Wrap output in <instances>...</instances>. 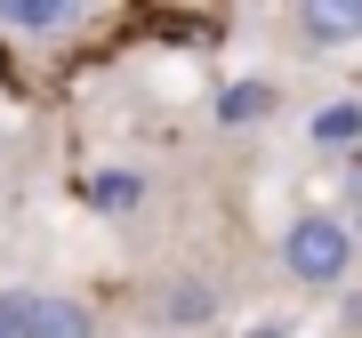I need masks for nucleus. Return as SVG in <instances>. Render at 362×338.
<instances>
[{
	"label": "nucleus",
	"instance_id": "nucleus-4",
	"mask_svg": "<svg viewBox=\"0 0 362 338\" xmlns=\"http://www.w3.org/2000/svg\"><path fill=\"white\" fill-rule=\"evenodd\" d=\"M209 314H218V290H209L202 274H177V282H161V322H177V330H202Z\"/></svg>",
	"mask_w": 362,
	"mask_h": 338
},
{
	"label": "nucleus",
	"instance_id": "nucleus-6",
	"mask_svg": "<svg viewBox=\"0 0 362 338\" xmlns=\"http://www.w3.org/2000/svg\"><path fill=\"white\" fill-rule=\"evenodd\" d=\"M73 0H0V25H16V33H65L73 25Z\"/></svg>",
	"mask_w": 362,
	"mask_h": 338
},
{
	"label": "nucleus",
	"instance_id": "nucleus-7",
	"mask_svg": "<svg viewBox=\"0 0 362 338\" xmlns=\"http://www.w3.org/2000/svg\"><path fill=\"white\" fill-rule=\"evenodd\" d=\"M258 113H274V81H233V89L218 97V121H226V129H250Z\"/></svg>",
	"mask_w": 362,
	"mask_h": 338
},
{
	"label": "nucleus",
	"instance_id": "nucleus-3",
	"mask_svg": "<svg viewBox=\"0 0 362 338\" xmlns=\"http://www.w3.org/2000/svg\"><path fill=\"white\" fill-rule=\"evenodd\" d=\"M25 338H97V314L81 306V298H33V314H25Z\"/></svg>",
	"mask_w": 362,
	"mask_h": 338
},
{
	"label": "nucleus",
	"instance_id": "nucleus-10",
	"mask_svg": "<svg viewBox=\"0 0 362 338\" xmlns=\"http://www.w3.org/2000/svg\"><path fill=\"white\" fill-rule=\"evenodd\" d=\"M242 338H290V330H274V322H258V330H242Z\"/></svg>",
	"mask_w": 362,
	"mask_h": 338
},
{
	"label": "nucleus",
	"instance_id": "nucleus-1",
	"mask_svg": "<svg viewBox=\"0 0 362 338\" xmlns=\"http://www.w3.org/2000/svg\"><path fill=\"white\" fill-rule=\"evenodd\" d=\"M346 266H354V234L338 218H322V209L290 218V234H282V274H290V282L330 290V282H346Z\"/></svg>",
	"mask_w": 362,
	"mask_h": 338
},
{
	"label": "nucleus",
	"instance_id": "nucleus-5",
	"mask_svg": "<svg viewBox=\"0 0 362 338\" xmlns=\"http://www.w3.org/2000/svg\"><path fill=\"white\" fill-rule=\"evenodd\" d=\"M81 194H89V209H105V218H129V209L145 202V177H137V169H97Z\"/></svg>",
	"mask_w": 362,
	"mask_h": 338
},
{
	"label": "nucleus",
	"instance_id": "nucleus-9",
	"mask_svg": "<svg viewBox=\"0 0 362 338\" xmlns=\"http://www.w3.org/2000/svg\"><path fill=\"white\" fill-rule=\"evenodd\" d=\"M25 314H33V290H8L0 298V338H25Z\"/></svg>",
	"mask_w": 362,
	"mask_h": 338
},
{
	"label": "nucleus",
	"instance_id": "nucleus-8",
	"mask_svg": "<svg viewBox=\"0 0 362 338\" xmlns=\"http://www.w3.org/2000/svg\"><path fill=\"white\" fill-rule=\"evenodd\" d=\"M314 145H362V105L354 97H338L314 113Z\"/></svg>",
	"mask_w": 362,
	"mask_h": 338
},
{
	"label": "nucleus",
	"instance_id": "nucleus-2",
	"mask_svg": "<svg viewBox=\"0 0 362 338\" xmlns=\"http://www.w3.org/2000/svg\"><path fill=\"white\" fill-rule=\"evenodd\" d=\"M290 25L314 49H346V40H362V0H298Z\"/></svg>",
	"mask_w": 362,
	"mask_h": 338
}]
</instances>
